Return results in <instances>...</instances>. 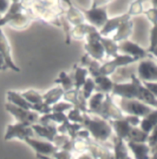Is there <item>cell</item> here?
Masks as SVG:
<instances>
[{"label": "cell", "mask_w": 157, "mask_h": 159, "mask_svg": "<svg viewBox=\"0 0 157 159\" xmlns=\"http://www.w3.org/2000/svg\"><path fill=\"white\" fill-rule=\"evenodd\" d=\"M18 1H21V0H11V2H18Z\"/></svg>", "instance_id": "obj_57"}, {"label": "cell", "mask_w": 157, "mask_h": 159, "mask_svg": "<svg viewBox=\"0 0 157 159\" xmlns=\"http://www.w3.org/2000/svg\"><path fill=\"white\" fill-rule=\"evenodd\" d=\"M67 119L69 122L72 123H77V124H81L84 121V116H83V112L79 110L78 108L73 107L72 109L69 110V113L66 115Z\"/></svg>", "instance_id": "obj_42"}, {"label": "cell", "mask_w": 157, "mask_h": 159, "mask_svg": "<svg viewBox=\"0 0 157 159\" xmlns=\"http://www.w3.org/2000/svg\"><path fill=\"white\" fill-rule=\"evenodd\" d=\"M143 4L140 0H134L130 3V7L128 9V14L130 16H140L142 14L143 10H144V7Z\"/></svg>", "instance_id": "obj_38"}, {"label": "cell", "mask_w": 157, "mask_h": 159, "mask_svg": "<svg viewBox=\"0 0 157 159\" xmlns=\"http://www.w3.org/2000/svg\"><path fill=\"white\" fill-rule=\"evenodd\" d=\"M155 59H142L137 65L136 76L141 81H157V64Z\"/></svg>", "instance_id": "obj_6"}, {"label": "cell", "mask_w": 157, "mask_h": 159, "mask_svg": "<svg viewBox=\"0 0 157 159\" xmlns=\"http://www.w3.org/2000/svg\"><path fill=\"white\" fill-rule=\"evenodd\" d=\"M138 61H139L137 59L130 57V56H128L126 54H118L116 57L112 58L110 61L105 62L103 65H101L100 69H99V72L102 75L110 76L118 67L127 65V64L135 63Z\"/></svg>", "instance_id": "obj_10"}, {"label": "cell", "mask_w": 157, "mask_h": 159, "mask_svg": "<svg viewBox=\"0 0 157 159\" xmlns=\"http://www.w3.org/2000/svg\"><path fill=\"white\" fill-rule=\"evenodd\" d=\"M118 106L124 114L135 115L140 118L146 116L153 110L156 109L143 103L142 102L137 99H127V98H120Z\"/></svg>", "instance_id": "obj_2"}, {"label": "cell", "mask_w": 157, "mask_h": 159, "mask_svg": "<svg viewBox=\"0 0 157 159\" xmlns=\"http://www.w3.org/2000/svg\"><path fill=\"white\" fill-rule=\"evenodd\" d=\"M60 2H61V5H62L63 11L66 8H68V7H72L74 5L73 2H72V0H60Z\"/></svg>", "instance_id": "obj_54"}, {"label": "cell", "mask_w": 157, "mask_h": 159, "mask_svg": "<svg viewBox=\"0 0 157 159\" xmlns=\"http://www.w3.org/2000/svg\"><path fill=\"white\" fill-rule=\"evenodd\" d=\"M74 106L72 103L66 101H59L56 103L52 105V111H58V112H64L65 111H69Z\"/></svg>", "instance_id": "obj_46"}, {"label": "cell", "mask_w": 157, "mask_h": 159, "mask_svg": "<svg viewBox=\"0 0 157 159\" xmlns=\"http://www.w3.org/2000/svg\"><path fill=\"white\" fill-rule=\"evenodd\" d=\"M95 84L94 79L92 77H87L85 83L83 84V86L80 89V92L82 93V95L84 96V98L87 101V99L91 96V94L93 93V92L95 91Z\"/></svg>", "instance_id": "obj_36"}, {"label": "cell", "mask_w": 157, "mask_h": 159, "mask_svg": "<svg viewBox=\"0 0 157 159\" xmlns=\"http://www.w3.org/2000/svg\"><path fill=\"white\" fill-rule=\"evenodd\" d=\"M63 16H65L66 20L72 26H76V25L86 22L85 16L83 15L82 11L80 10V8L77 6H75V5L66 8L63 11Z\"/></svg>", "instance_id": "obj_24"}, {"label": "cell", "mask_w": 157, "mask_h": 159, "mask_svg": "<svg viewBox=\"0 0 157 159\" xmlns=\"http://www.w3.org/2000/svg\"><path fill=\"white\" fill-rule=\"evenodd\" d=\"M0 52L5 59L7 69H10L15 72H19L20 69L13 61L12 54H11V47L9 45L7 38L6 37L1 28H0Z\"/></svg>", "instance_id": "obj_12"}, {"label": "cell", "mask_w": 157, "mask_h": 159, "mask_svg": "<svg viewBox=\"0 0 157 159\" xmlns=\"http://www.w3.org/2000/svg\"><path fill=\"white\" fill-rule=\"evenodd\" d=\"M141 83L153 94L157 96V81H141Z\"/></svg>", "instance_id": "obj_51"}, {"label": "cell", "mask_w": 157, "mask_h": 159, "mask_svg": "<svg viewBox=\"0 0 157 159\" xmlns=\"http://www.w3.org/2000/svg\"><path fill=\"white\" fill-rule=\"evenodd\" d=\"M54 82L56 84H59L64 92L66 91H69V90H72L75 88V84H74V80L72 79V76L71 74L69 73H66L65 71H61L59 73V76L58 78L54 80Z\"/></svg>", "instance_id": "obj_35"}, {"label": "cell", "mask_w": 157, "mask_h": 159, "mask_svg": "<svg viewBox=\"0 0 157 159\" xmlns=\"http://www.w3.org/2000/svg\"><path fill=\"white\" fill-rule=\"evenodd\" d=\"M34 19L32 16L26 11V9L22 12L17 13L14 16H10L6 25L9 26L15 30H26Z\"/></svg>", "instance_id": "obj_14"}, {"label": "cell", "mask_w": 157, "mask_h": 159, "mask_svg": "<svg viewBox=\"0 0 157 159\" xmlns=\"http://www.w3.org/2000/svg\"><path fill=\"white\" fill-rule=\"evenodd\" d=\"M31 110L38 112L40 115L42 114H46L52 111V106L49 105L47 103L42 102H38V103H31Z\"/></svg>", "instance_id": "obj_45"}, {"label": "cell", "mask_w": 157, "mask_h": 159, "mask_svg": "<svg viewBox=\"0 0 157 159\" xmlns=\"http://www.w3.org/2000/svg\"><path fill=\"white\" fill-rule=\"evenodd\" d=\"M131 18L128 13L120 15V16H114V17H109L103 27L99 30V33L102 37H109L112 32L116 31L117 29L120 27V25L125 21L126 19Z\"/></svg>", "instance_id": "obj_18"}, {"label": "cell", "mask_w": 157, "mask_h": 159, "mask_svg": "<svg viewBox=\"0 0 157 159\" xmlns=\"http://www.w3.org/2000/svg\"><path fill=\"white\" fill-rule=\"evenodd\" d=\"M70 74H71L72 79L74 80L75 88L76 90H80L81 87L83 86V84L85 83V81H86V80L89 73H88V70L86 68L78 66V65H75L74 70Z\"/></svg>", "instance_id": "obj_27"}, {"label": "cell", "mask_w": 157, "mask_h": 159, "mask_svg": "<svg viewBox=\"0 0 157 159\" xmlns=\"http://www.w3.org/2000/svg\"><path fill=\"white\" fill-rule=\"evenodd\" d=\"M157 96L153 94L149 90H147L142 83H141L140 87H139V91H138V94H137V100L142 102L143 103L150 105L153 108H156L157 109Z\"/></svg>", "instance_id": "obj_32"}, {"label": "cell", "mask_w": 157, "mask_h": 159, "mask_svg": "<svg viewBox=\"0 0 157 159\" xmlns=\"http://www.w3.org/2000/svg\"><path fill=\"white\" fill-rule=\"evenodd\" d=\"M110 126L112 128V131L115 133V134L120 138H122L125 141L126 137L130 131L132 125L130 124L128 119L124 115L120 119H115V120H109Z\"/></svg>", "instance_id": "obj_19"}, {"label": "cell", "mask_w": 157, "mask_h": 159, "mask_svg": "<svg viewBox=\"0 0 157 159\" xmlns=\"http://www.w3.org/2000/svg\"><path fill=\"white\" fill-rule=\"evenodd\" d=\"M98 116L105 120H115L120 119L124 116V113L120 109V107L113 102L112 96L110 94H105L104 101L102 102Z\"/></svg>", "instance_id": "obj_9"}, {"label": "cell", "mask_w": 157, "mask_h": 159, "mask_svg": "<svg viewBox=\"0 0 157 159\" xmlns=\"http://www.w3.org/2000/svg\"><path fill=\"white\" fill-rule=\"evenodd\" d=\"M83 116L84 121L82 126L89 132L93 140L100 143H107L113 134L109 121L96 114L92 116L88 112H83Z\"/></svg>", "instance_id": "obj_1"}, {"label": "cell", "mask_w": 157, "mask_h": 159, "mask_svg": "<svg viewBox=\"0 0 157 159\" xmlns=\"http://www.w3.org/2000/svg\"><path fill=\"white\" fill-rule=\"evenodd\" d=\"M63 93H64V91L63 90V88L59 84H57L56 87L52 88L51 90H49L47 93H45L42 95L43 102L52 106V104L56 103L57 102H59L63 99Z\"/></svg>", "instance_id": "obj_31"}, {"label": "cell", "mask_w": 157, "mask_h": 159, "mask_svg": "<svg viewBox=\"0 0 157 159\" xmlns=\"http://www.w3.org/2000/svg\"><path fill=\"white\" fill-rule=\"evenodd\" d=\"M118 47H119V52H121L122 54H126L128 56L133 57L137 59L138 61L146 59V58H151L152 55L141 46L133 41H130L129 39L121 40L118 42Z\"/></svg>", "instance_id": "obj_8"}, {"label": "cell", "mask_w": 157, "mask_h": 159, "mask_svg": "<svg viewBox=\"0 0 157 159\" xmlns=\"http://www.w3.org/2000/svg\"><path fill=\"white\" fill-rule=\"evenodd\" d=\"M134 63L127 64L118 67L110 75V79L115 83L127 82L131 80L132 75L137 74V66H133Z\"/></svg>", "instance_id": "obj_13"}, {"label": "cell", "mask_w": 157, "mask_h": 159, "mask_svg": "<svg viewBox=\"0 0 157 159\" xmlns=\"http://www.w3.org/2000/svg\"><path fill=\"white\" fill-rule=\"evenodd\" d=\"M87 140L81 139V138H75L73 139V154H82L86 151H87Z\"/></svg>", "instance_id": "obj_39"}, {"label": "cell", "mask_w": 157, "mask_h": 159, "mask_svg": "<svg viewBox=\"0 0 157 159\" xmlns=\"http://www.w3.org/2000/svg\"></svg>", "instance_id": "obj_58"}, {"label": "cell", "mask_w": 157, "mask_h": 159, "mask_svg": "<svg viewBox=\"0 0 157 159\" xmlns=\"http://www.w3.org/2000/svg\"><path fill=\"white\" fill-rule=\"evenodd\" d=\"M100 66H101V65H100V63H99V61H98L94 60V59H92V58H91V59L88 61V62L86 63V67H85V68H86V69H87L88 73H90L91 77H92V78H95V77H96V76L100 75V72H99Z\"/></svg>", "instance_id": "obj_44"}, {"label": "cell", "mask_w": 157, "mask_h": 159, "mask_svg": "<svg viewBox=\"0 0 157 159\" xmlns=\"http://www.w3.org/2000/svg\"><path fill=\"white\" fill-rule=\"evenodd\" d=\"M21 95L24 97V99L30 102V103H38V102H43V99H42V95L40 94L37 91L35 90H29V91H26L24 93H21Z\"/></svg>", "instance_id": "obj_37"}, {"label": "cell", "mask_w": 157, "mask_h": 159, "mask_svg": "<svg viewBox=\"0 0 157 159\" xmlns=\"http://www.w3.org/2000/svg\"><path fill=\"white\" fill-rule=\"evenodd\" d=\"M112 141V152L113 157L116 159H127L130 158L128 146L126 142L120 137L117 136L116 134H112L110 137Z\"/></svg>", "instance_id": "obj_21"}, {"label": "cell", "mask_w": 157, "mask_h": 159, "mask_svg": "<svg viewBox=\"0 0 157 159\" xmlns=\"http://www.w3.org/2000/svg\"><path fill=\"white\" fill-rule=\"evenodd\" d=\"M33 129L34 134L39 135L42 138L46 139L47 141L52 142L54 136L58 134L56 124L52 122H48L45 124H34L31 125Z\"/></svg>", "instance_id": "obj_16"}, {"label": "cell", "mask_w": 157, "mask_h": 159, "mask_svg": "<svg viewBox=\"0 0 157 159\" xmlns=\"http://www.w3.org/2000/svg\"><path fill=\"white\" fill-rule=\"evenodd\" d=\"M85 16L86 22L94 26L96 29L100 30L107 19L109 18L107 6L102 7H90V8H83L78 7Z\"/></svg>", "instance_id": "obj_4"}, {"label": "cell", "mask_w": 157, "mask_h": 159, "mask_svg": "<svg viewBox=\"0 0 157 159\" xmlns=\"http://www.w3.org/2000/svg\"><path fill=\"white\" fill-rule=\"evenodd\" d=\"M84 48L86 53L94 60L100 61L105 59V51L100 40H88L86 42Z\"/></svg>", "instance_id": "obj_22"}, {"label": "cell", "mask_w": 157, "mask_h": 159, "mask_svg": "<svg viewBox=\"0 0 157 159\" xmlns=\"http://www.w3.org/2000/svg\"><path fill=\"white\" fill-rule=\"evenodd\" d=\"M93 79H94L95 84H96V87H95L96 92L102 93L104 94H110L114 82L110 79V76L100 74Z\"/></svg>", "instance_id": "obj_25"}, {"label": "cell", "mask_w": 157, "mask_h": 159, "mask_svg": "<svg viewBox=\"0 0 157 159\" xmlns=\"http://www.w3.org/2000/svg\"><path fill=\"white\" fill-rule=\"evenodd\" d=\"M7 70V65H6V61H5V59H4L3 55L0 52V70Z\"/></svg>", "instance_id": "obj_55"}, {"label": "cell", "mask_w": 157, "mask_h": 159, "mask_svg": "<svg viewBox=\"0 0 157 159\" xmlns=\"http://www.w3.org/2000/svg\"><path fill=\"white\" fill-rule=\"evenodd\" d=\"M72 157L73 153L64 149H58L52 155V158L55 159H70Z\"/></svg>", "instance_id": "obj_50"}, {"label": "cell", "mask_w": 157, "mask_h": 159, "mask_svg": "<svg viewBox=\"0 0 157 159\" xmlns=\"http://www.w3.org/2000/svg\"><path fill=\"white\" fill-rule=\"evenodd\" d=\"M95 29L96 28L94 26L88 24L87 22H84L76 26H73V29L71 30V39L76 40H83L86 39V35Z\"/></svg>", "instance_id": "obj_30"}, {"label": "cell", "mask_w": 157, "mask_h": 159, "mask_svg": "<svg viewBox=\"0 0 157 159\" xmlns=\"http://www.w3.org/2000/svg\"><path fill=\"white\" fill-rule=\"evenodd\" d=\"M6 110L13 115L17 123L23 124L25 125H32L37 124L40 118V114L32 110H26L21 107L16 106L10 102L6 103Z\"/></svg>", "instance_id": "obj_5"}, {"label": "cell", "mask_w": 157, "mask_h": 159, "mask_svg": "<svg viewBox=\"0 0 157 159\" xmlns=\"http://www.w3.org/2000/svg\"><path fill=\"white\" fill-rule=\"evenodd\" d=\"M149 134L142 131L141 128L138 126H132L130 131L129 132L125 142L132 141V142H146L148 138Z\"/></svg>", "instance_id": "obj_34"}, {"label": "cell", "mask_w": 157, "mask_h": 159, "mask_svg": "<svg viewBox=\"0 0 157 159\" xmlns=\"http://www.w3.org/2000/svg\"><path fill=\"white\" fill-rule=\"evenodd\" d=\"M157 125V110L155 109L144 117H141L139 127L147 134H150Z\"/></svg>", "instance_id": "obj_28"}, {"label": "cell", "mask_w": 157, "mask_h": 159, "mask_svg": "<svg viewBox=\"0 0 157 159\" xmlns=\"http://www.w3.org/2000/svg\"><path fill=\"white\" fill-rule=\"evenodd\" d=\"M141 83V81L138 79L136 75H132L131 80L127 82H120V83L114 82L110 95L119 96L120 98L136 99Z\"/></svg>", "instance_id": "obj_3"}, {"label": "cell", "mask_w": 157, "mask_h": 159, "mask_svg": "<svg viewBox=\"0 0 157 159\" xmlns=\"http://www.w3.org/2000/svg\"><path fill=\"white\" fill-rule=\"evenodd\" d=\"M142 14L146 16V18L150 21V23H152L153 26H156V6H153L152 7H149L148 9H144Z\"/></svg>", "instance_id": "obj_48"}, {"label": "cell", "mask_w": 157, "mask_h": 159, "mask_svg": "<svg viewBox=\"0 0 157 159\" xmlns=\"http://www.w3.org/2000/svg\"><path fill=\"white\" fill-rule=\"evenodd\" d=\"M104 98H105V94L102 93L96 92V93L91 94V96L86 101L87 111H88L87 112L91 113V114L98 115V112L100 111Z\"/></svg>", "instance_id": "obj_26"}, {"label": "cell", "mask_w": 157, "mask_h": 159, "mask_svg": "<svg viewBox=\"0 0 157 159\" xmlns=\"http://www.w3.org/2000/svg\"><path fill=\"white\" fill-rule=\"evenodd\" d=\"M69 139H71V138L66 134H59L58 133L54 136V138L52 140V143H53V144L56 147H58V149H61L63 145H64V143H66Z\"/></svg>", "instance_id": "obj_49"}, {"label": "cell", "mask_w": 157, "mask_h": 159, "mask_svg": "<svg viewBox=\"0 0 157 159\" xmlns=\"http://www.w3.org/2000/svg\"><path fill=\"white\" fill-rule=\"evenodd\" d=\"M34 132L31 125H25L23 124L17 123L14 125H8L4 135L5 141H9L14 138L20 141H24L27 137H33Z\"/></svg>", "instance_id": "obj_7"}, {"label": "cell", "mask_w": 157, "mask_h": 159, "mask_svg": "<svg viewBox=\"0 0 157 159\" xmlns=\"http://www.w3.org/2000/svg\"><path fill=\"white\" fill-rule=\"evenodd\" d=\"M141 2H142V3H145V2H147V1H151V0H140Z\"/></svg>", "instance_id": "obj_56"}, {"label": "cell", "mask_w": 157, "mask_h": 159, "mask_svg": "<svg viewBox=\"0 0 157 159\" xmlns=\"http://www.w3.org/2000/svg\"><path fill=\"white\" fill-rule=\"evenodd\" d=\"M24 142L36 152V155L45 156L49 158H52V155L58 150V147H56L52 142L50 141H41L34 139L33 137H27L24 139Z\"/></svg>", "instance_id": "obj_11"}, {"label": "cell", "mask_w": 157, "mask_h": 159, "mask_svg": "<svg viewBox=\"0 0 157 159\" xmlns=\"http://www.w3.org/2000/svg\"><path fill=\"white\" fill-rule=\"evenodd\" d=\"M87 151L90 153L92 158L95 159H110L114 158L113 152L110 151V147L106 146L102 143L91 140V137L87 140Z\"/></svg>", "instance_id": "obj_15"}, {"label": "cell", "mask_w": 157, "mask_h": 159, "mask_svg": "<svg viewBox=\"0 0 157 159\" xmlns=\"http://www.w3.org/2000/svg\"><path fill=\"white\" fill-rule=\"evenodd\" d=\"M7 99L8 101V102L21 107L23 109L26 110H31V103L28 102L24 97L21 95V93H17L15 91H7Z\"/></svg>", "instance_id": "obj_33"}, {"label": "cell", "mask_w": 157, "mask_h": 159, "mask_svg": "<svg viewBox=\"0 0 157 159\" xmlns=\"http://www.w3.org/2000/svg\"><path fill=\"white\" fill-rule=\"evenodd\" d=\"M63 101H66L73 104L74 107L78 108L82 112H87V105L86 100L82 95L80 90H76V88L66 91L63 93Z\"/></svg>", "instance_id": "obj_17"}, {"label": "cell", "mask_w": 157, "mask_h": 159, "mask_svg": "<svg viewBox=\"0 0 157 159\" xmlns=\"http://www.w3.org/2000/svg\"><path fill=\"white\" fill-rule=\"evenodd\" d=\"M157 129L156 127L148 135V138H147V141L146 143L149 145L150 147V152H151V155L154 156V157H155L157 151Z\"/></svg>", "instance_id": "obj_41"}, {"label": "cell", "mask_w": 157, "mask_h": 159, "mask_svg": "<svg viewBox=\"0 0 157 159\" xmlns=\"http://www.w3.org/2000/svg\"><path fill=\"white\" fill-rule=\"evenodd\" d=\"M83 128L81 124L77 123H72L69 122L68 120L65 123V129H66V134L71 138V139H75L76 138V134L79 130Z\"/></svg>", "instance_id": "obj_40"}, {"label": "cell", "mask_w": 157, "mask_h": 159, "mask_svg": "<svg viewBox=\"0 0 157 159\" xmlns=\"http://www.w3.org/2000/svg\"><path fill=\"white\" fill-rule=\"evenodd\" d=\"M128 149H130L136 159H149L151 157L150 147L146 142H126Z\"/></svg>", "instance_id": "obj_20"}, {"label": "cell", "mask_w": 157, "mask_h": 159, "mask_svg": "<svg viewBox=\"0 0 157 159\" xmlns=\"http://www.w3.org/2000/svg\"><path fill=\"white\" fill-rule=\"evenodd\" d=\"M100 42L104 48L105 51V57L110 59L114 58L119 54V47L118 42H116L112 38L109 37H101Z\"/></svg>", "instance_id": "obj_29"}, {"label": "cell", "mask_w": 157, "mask_h": 159, "mask_svg": "<svg viewBox=\"0 0 157 159\" xmlns=\"http://www.w3.org/2000/svg\"><path fill=\"white\" fill-rule=\"evenodd\" d=\"M11 0H0V16H2L9 7Z\"/></svg>", "instance_id": "obj_52"}, {"label": "cell", "mask_w": 157, "mask_h": 159, "mask_svg": "<svg viewBox=\"0 0 157 159\" xmlns=\"http://www.w3.org/2000/svg\"><path fill=\"white\" fill-rule=\"evenodd\" d=\"M60 23H61V28L63 29V33L65 35V43L66 45H69L71 43V24L66 20L65 16L62 14L60 16Z\"/></svg>", "instance_id": "obj_43"}, {"label": "cell", "mask_w": 157, "mask_h": 159, "mask_svg": "<svg viewBox=\"0 0 157 159\" xmlns=\"http://www.w3.org/2000/svg\"><path fill=\"white\" fill-rule=\"evenodd\" d=\"M132 32H133V21L131 20V18H129L120 25L112 39L116 42H120L121 40L128 39L131 36Z\"/></svg>", "instance_id": "obj_23"}, {"label": "cell", "mask_w": 157, "mask_h": 159, "mask_svg": "<svg viewBox=\"0 0 157 159\" xmlns=\"http://www.w3.org/2000/svg\"><path fill=\"white\" fill-rule=\"evenodd\" d=\"M155 29L156 26H153L151 31H150V47L147 49V51L153 55V57L156 58V41H155Z\"/></svg>", "instance_id": "obj_47"}, {"label": "cell", "mask_w": 157, "mask_h": 159, "mask_svg": "<svg viewBox=\"0 0 157 159\" xmlns=\"http://www.w3.org/2000/svg\"><path fill=\"white\" fill-rule=\"evenodd\" d=\"M113 0H91V7H102L108 6Z\"/></svg>", "instance_id": "obj_53"}]
</instances>
